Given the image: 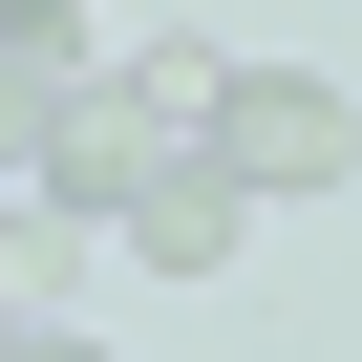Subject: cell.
<instances>
[{"label":"cell","instance_id":"6da1fadb","mask_svg":"<svg viewBox=\"0 0 362 362\" xmlns=\"http://www.w3.org/2000/svg\"><path fill=\"white\" fill-rule=\"evenodd\" d=\"M192 107H214V64H170V43H149V64H107V86L43 128V214H86V235H107V214L149 192V170L192 149Z\"/></svg>","mask_w":362,"mask_h":362},{"label":"cell","instance_id":"7a4b0ae2","mask_svg":"<svg viewBox=\"0 0 362 362\" xmlns=\"http://www.w3.org/2000/svg\"><path fill=\"white\" fill-rule=\"evenodd\" d=\"M192 149L235 170V192L277 214V192H341V170H362V107L320 86V64H235L214 107H192Z\"/></svg>","mask_w":362,"mask_h":362},{"label":"cell","instance_id":"3957f363","mask_svg":"<svg viewBox=\"0 0 362 362\" xmlns=\"http://www.w3.org/2000/svg\"><path fill=\"white\" fill-rule=\"evenodd\" d=\"M107 235H128V256H149V277H214V256H235V235H256V192H235V170H214V149H170V170H149V192H128V214H107Z\"/></svg>","mask_w":362,"mask_h":362},{"label":"cell","instance_id":"277c9868","mask_svg":"<svg viewBox=\"0 0 362 362\" xmlns=\"http://www.w3.org/2000/svg\"><path fill=\"white\" fill-rule=\"evenodd\" d=\"M0 86H22V107H86L107 86V22H86V0H0Z\"/></svg>","mask_w":362,"mask_h":362},{"label":"cell","instance_id":"5b68a950","mask_svg":"<svg viewBox=\"0 0 362 362\" xmlns=\"http://www.w3.org/2000/svg\"><path fill=\"white\" fill-rule=\"evenodd\" d=\"M43 128H64V107H22V86H0V192H43Z\"/></svg>","mask_w":362,"mask_h":362},{"label":"cell","instance_id":"8992f818","mask_svg":"<svg viewBox=\"0 0 362 362\" xmlns=\"http://www.w3.org/2000/svg\"><path fill=\"white\" fill-rule=\"evenodd\" d=\"M0 362H107V341H64V320H22V341H0Z\"/></svg>","mask_w":362,"mask_h":362},{"label":"cell","instance_id":"52a82bcc","mask_svg":"<svg viewBox=\"0 0 362 362\" xmlns=\"http://www.w3.org/2000/svg\"><path fill=\"white\" fill-rule=\"evenodd\" d=\"M0 235H22V192H0Z\"/></svg>","mask_w":362,"mask_h":362}]
</instances>
